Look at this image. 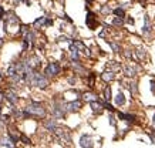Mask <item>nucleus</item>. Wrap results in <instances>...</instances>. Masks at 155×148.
I'll list each match as a JSON object with an SVG mask.
<instances>
[{
	"label": "nucleus",
	"instance_id": "ea45409f",
	"mask_svg": "<svg viewBox=\"0 0 155 148\" xmlns=\"http://www.w3.org/2000/svg\"><path fill=\"white\" fill-rule=\"evenodd\" d=\"M152 125H154V128H155V111H154V115H152Z\"/></svg>",
	"mask_w": 155,
	"mask_h": 148
},
{
	"label": "nucleus",
	"instance_id": "2f4dec72",
	"mask_svg": "<svg viewBox=\"0 0 155 148\" xmlns=\"http://www.w3.org/2000/svg\"><path fill=\"white\" fill-rule=\"evenodd\" d=\"M19 140L22 141L23 144H32V140H30V138H29L27 135H24V134H22V135L19 137Z\"/></svg>",
	"mask_w": 155,
	"mask_h": 148
},
{
	"label": "nucleus",
	"instance_id": "dca6fc26",
	"mask_svg": "<svg viewBox=\"0 0 155 148\" xmlns=\"http://www.w3.org/2000/svg\"><path fill=\"white\" fill-rule=\"evenodd\" d=\"M68 51H70V57H71V60H73V61H78V60H80V51H78V49L74 46L73 43L70 44V49H68Z\"/></svg>",
	"mask_w": 155,
	"mask_h": 148
},
{
	"label": "nucleus",
	"instance_id": "c9c22d12",
	"mask_svg": "<svg viewBox=\"0 0 155 148\" xmlns=\"http://www.w3.org/2000/svg\"><path fill=\"white\" fill-rule=\"evenodd\" d=\"M151 91L155 94V80H151Z\"/></svg>",
	"mask_w": 155,
	"mask_h": 148
},
{
	"label": "nucleus",
	"instance_id": "f8f14e48",
	"mask_svg": "<svg viewBox=\"0 0 155 148\" xmlns=\"http://www.w3.org/2000/svg\"><path fill=\"white\" fill-rule=\"evenodd\" d=\"M118 117V120H121V121H125V123H135L137 121V115L131 114V113H118L117 114Z\"/></svg>",
	"mask_w": 155,
	"mask_h": 148
},
{
	"label": "nucleus",
	"instance_id": "ddd939ff",
	"mask_svg": "<svg viewBox=\"0 0 155 148\" xmlns=\"http://www.w3.org/2000/svg\"><path fill=\"white\" fill-rule=\"evenodd\" d=\"M44 127H46V130L50 132H54L57 130V120L56 118H49V120H46L44 121Z\"/></svg>",
	"mask_w": 155,
	"mask_h": 148
},
{
	"label": "nucleus",
	"instance_id": "e433bc0d",
	"mask_svg": "<svg viewBox=\"0 0 155 148\" xmlns=\"http://www.w3.org/2000/svg\"><path fill=\"white\" fill-rule=\"evenodd\" d=\"M68 83H70L71 85H74V84H75V77H68Z\"/></svg>",
	"mask_w": 155,
	"mask_h": 148
},
{
	"label": "nucleus",
	"instance_id": "473e14b6",
	"mask_svg": "<svg viewBox=\"0 0 155 148\" xmlns=\"http://www.w3.org/2000/svg\"><path fill=\"white\" fill-rule=\"evenodd\" d=\"M111 11H113V10H111V7H108V6H103V7H101V13H103V14H110Z\"/></svg>",
	"mask_w": 155,
	"mask_h": 148
},
{
	"label": "nucleus",
	"instance_id": "a19ab883",
	"mask_svg": "<svg viewBox=\"0 0 155 148\" xmlns=\"http://www.w3.org/2000/svg\"><path fill=\"white\" fill-rule=\"evenodd\" d=\"M20 1H26V0H14V4H19Z\"/></svg>",
	"mask_w": 155,
	"mask_h": 148
},
{
	"label": "nucleus",
	"instance_id": "aec40b11",
	"mask_svg": "<svg viewBox=\"0 0 155 148\" xmlns=\"http://www.w3.org/2000/svg\"><path fill=\"white\" fill-rule=\"evenodd\" d=\"M108 44H110V47L113 49L114 53H123V49H121V46L117 43V41H111V40H105Z\"/></svg>",
	"mask_w": 155,
	"mask_h": 148
},
{
	"label": "nucleus",
	"instance_id": "393cba45",
	"mask_svg": "<svg viewBox=\"0 0 155 148\" xmlns=\"http://www.w3.org/2000/svg\"><path fill=\"white\" fill-rule=\"evenodd\" d=\"M135 54H137L138 60H145V58H147V51H145L144 49H138L137 51H135Z\"/></svg>",
	"mask_w": 155,
	"mask_h": 148
},
{
	"label": "nucleus",
	"instance_id": "4be33fe9",
	"mask_svg": "<svg viewBox=\"0 0 155 148\" xmlns=\"http://www.w3.org/2000/svg\"><path fill=\"white\" fill-rule=\"evenodd\" d=\"M83 100H84V101L91 103V101L97 100V96H95V94H93V93H84V94H83Z\"/></svg>",
	"mask_w": 155,
	"mask_h": 148
},
{
	"label": "nucleus",
	"instance_id": "cd10ccee",
	"mask_svg": "<svg viewBox=\"0 0 155 148\" xmlns=\"http://www.w3.org/2000/svg\"><path fill=\"white\" fill-rule=\"evenodd\" d=\"M87 78H88V87H90V88H94V80H95V74H94V73H90Z\"/></svg>",
	"mask_w": 155,
	"mask_h": 148
},
{
	"label": "nucleus",
	"instance_id": "f03ea898",
	"mask_svg": "<svg viewBox=\"0 0 155 148\" xmlns=\"http://www.w3.org/2000/svg\"><path fill=\"white\" fill-rule=\"evenodd\" d=\"M30 85H34V87H37L40 90H46L50 85V81L44 74L39 73V71H34L32 80H30Z\"/></svg>",
	"mask_w": 155,
	"mask_h": 148
},
{
	"label": "nucleus",
	"instance_id": "58836bf2",
	"mask_svg": "<svg viewBox=\"0 0 155 148\" xmlns=\"http://www.w3.org/2000/svg\"><path fill=\"white\" fill-rule=\"evenodd\" d=\"M148 135H149V138H151V141H152V142H155V135H154V134L148 132Z\"/></svg>",
	"mask_w": 155,
	"mask_h": 148
},
{
	"label": "nucleus",
	"instance_id": "39448f33",
	"mask_svg": "<svg viewBox=\"0 0 155 148\" xmlns=\"http://www.w3.org/2000/svg\"><path fill=\"white\" fill-rule=\"evenodd\" d=\"M24 61V64L29 68H32V70H34V71H37V68L41 66V60L39 56H36V54H33V56H30V57H27L23 60Z\"/></svg>",
	"mask_w": 155,
	"mask_h": 148
},
{
	"label": "nucleus",
	"instance_id": "423d86ee",
	"mask_svg": "<svg viewBox=\"0 0 155 148\" xmlns=\"http://www.w3.org/2000/svg\"><path fill=\"white\" fill-rule=\"evenodd\" d=\"M3 94H4V100L7 101L10 106H16L19 103V96H17V93L14 90H7L4 91Z\"/></svg>",
	"mask_w": 155,
	"mask_h": 148
},
{
	"label": "nucleus",
	"instance_id": "7ed1b4c3",
	"mask_svg": "<svg viewBox=\"0 0 155 148\" xmlns=\"http://www.w3.org/2000/svg\"><path fill=\"white\" fill-rule=\"evenodd\" d=\"M65 103L63 100H56L54 104H53V108H51V114L56 120H61L65 117Z\"/></svg>",
	"mask_w": 155,
	"mask_h": 148
},
{
	"label": "nucleus",
	"instance_id": "6ab92c4d",
	"mask_svg": "<svg viewBox=\"0 0 155 148\" xmlns=\"http://www.w3.org/2000/svg\"><path fill=\"white\" fill-rule=\"evenodd\" d=\"M101 78L104 80V81H113V80H115V73H113V71H104V73L101 74Z\"/></svg>",
	"mask_w": 155,
	"mask_h": 148
},
{
	"label": "nucleus",
	"instance_id": "a211bd4d",
	"mask_svg": "<svg viewBox=\"0 0 155 148\" xmlns=\"http://www.w3.org/2000/svg\"><path fill=\"white\" fill-rule=\"evenodd\" d=\"M0 145L7 147V148H16V144L10 140L9 137H3V138H0Z\"/></svg>",
	"mask_w": 155,
	"mask_h": 148
},
{
	"label": "nucleus",
	"instance_id": "6e6552de",
	"mask_svg": "<svg viewBox=\"0 0 155 148\" xmlns=\"http://www.w3.org/2000/svg\"><path fill=\"white\" fill-rule=\"evenodd\" d=\"M94 142H93V137L90 134H83L80 137V147L81 148H93Z\"/></svg>",
	"mask_w": 155,
	"mask_h": 148
},
{
	"label": "nucleus",
	"instance_id": "72a5a7b5",
	"mask_svg": "<svg viewBox=\"0 0 155 148\" xmlns=\"http://www.w3.org/2000/svg\"><path fill=\"white\" fill-rule=\"evenodd\" d=\"M124 56H125V57H127V58H131V60H132V58H134V53H132L131 50H125V53H124Z\"/></svg>",
	"mask_w": 155,
	"mask_h": 148
},
{
	"label": "nucleus",
	"instance_id": "9b49d317",
	"mask_svg": "<svg viewBox=\"0 0 155 148\" xmlns=\"http://www.w3.org/2000/svg\"><path fill=\"white\" fill-rule=\"evenodd\" d=\"M85 24L88 26V29H91V30H94V29H95V27L98 26L97 17H95V14H94L93 11H88V13H87V19H85Z\"/></svg>",
	"mask_w": 155,
	"mask_h": 148
},
{
	"label": "nucleus",
	"instance_id": "2eb2a0df",
	"mask_svg": "<svg viewBox=\"0 0 155 148\" xmlns=\"http://www.w3.org/2000/svg\"><path fill=\"white\" fill-rule=\"evenodd\" d=\"M90 107H91V110H93V113L94 114H101L103 113V104L98 101V100H94V101H91L90 103Z\"/></svg>",
	"mask_w": 155,
	"mask_h": 148
},
{
	"label": "nucleus",
	"instance_id": "c756f323",
	"mask_svg": "<svg viewBox=\"0 0 155 148\" xmlns=\"http://www.w3.org/2000/svg\"><path fill=\"white\" fill-rule=\"evenodd\" d=\"M120 63H115V61H111V66H110V71H113V73H115V71H118L120 70Z\"/></svg>",
	"mask_w": 155,
	"mask_h": 148
},
{
	"label": "nucleus",
	"instance_id": "c85d7f7f",
	"mask_svg": "<svg viewBox=\"0 0 155 148\" xmlns=\"http://www.w3.org/2000/svg\"><path fill=\"white\" fill-rule=\"evenodd\" d=\"M113 24L117 26V27H121V26H124V19H121V17H114Z\"/></svg>",
	"mask_w": 155,
	"mask_h": 148
},
{
	"label": "nucleus",
	"instance_id": "0eeeda50",
	"mask_svg": "<svg viewBox=\"0 0 155 148\" xmlns=\"http://www.w3.org/2000/svg\"><path fill=\"white\" fill-rule=\"evenodd\" d=\"M81 107H83L81 100H74V101H70V103H65V111L67 113H77V111H80Z\"/></svg>",
	"mask_w": 155,
	"mask_h": 148
},
{
	"label": "nucleus",
	"instance_id": "9d476101",
	"mask_svg": "<svg viewBox=\"0 0 155 148\" xmlns=\"http://www.w3.org/2000/svg\"><path fill=\"white\" fill-rule=\"evenodd\" d=\"M138 67L132 66L131 63H128V64H125V66H123V71L124 74L127 75V77H135L137 75V73H138Z\"/></svg>",
	"mask_w": 155,
	"mask_h": 148
},
{
	"label": "nucleus",
	"instance_id": "5701e85b",
	"mask_svg": "<svg viewBox=\"0 0 155 148\" xmlns=\"http://www.w3.org/2000/svg\"><path fill=\"white\" fill-rule=\"evenodd\" d=\"M128 90H130V93L132 94V96H135V94L138 93V87H137V83H135V81H130V84H128Z\"/></svg>",
	"mask_w": 155,
	"mask_h": 148
},
{
	"label": "nucleus",
	"instance_id": "f257e3e1",
	"mask_svg": "<svg viewBox=\"0 0 155 148\" xmlns=\"http://www.w3.org/2000/svg\"><path fill=\"white\" fill-rule=\"evenodd\" d=\"M24 111L30 115V118H44L46 114H47L44 106H43L41 103H39V101H32V103L24 108Z\"/></svg>",
	"mask_w": 155,
	"mask_h": 148
},
{
	"label": "nucleus",
	"instance_id": "412c9836",
	"mask_svg": "<svg viewBox=\"0 0 155 148\" xmlns=\"http://www.w3.org/2000/svg\"><path fill=\"white\" fill-rule=\"evenodd\" d=\"M71 66H73V68H74V71H75V73H78V74L85 73V68H84V67H83L78 61H73V64H71Z\"/></svg>",
	"mask_w": 155,
	"mask_h": 148
},
{
	"label": "nucleus",
	"instance_id": "a878e982",
	"mask_svg": "<svg viewBox=\"0 0 155 148\" xmlns=\"http://www.w3.org/2000/svg\"><path fill=\"white\" fill-rule=\"evenodd\" d=\"M111 87L110 85H107L105 88H104V100L105 101H111Z\"/></svg>",
	"mask_w": 155,
	"mask_h": 148
},
{
	"label": "nucleus",
	"instance_id": "7c9ffc66",
	"mask_svg": "<svg viewBox=\"0 0 155 148\" xmlns=\"http://www.w3.org/2000/svg\"><path fill=\"white\" fill-rule=\"evenodd\" d=\"M101 104H103V108H105V110H108L110 113H113V111H114V107H113V106H111V104H110L108 101H103Z\"/></svg>",
	"mask_w": 155,
	"mask_h": 148
},
{
	"label": "nucleus",
	"instance_id": "79ce46f5",
	"mask_svg": "<svg viewBox=\"0 0 155 148\" xmlns=\"http://www.w3.org/2000/svg\"><path fill=\"white\" fill-rule=\"evenodd\" d=\"M3 46V39H0V47Z\"/></svg>",
	"mask_w": 155,
	"mask_h": 148
},
{
	"label": "nucleus",
	"instance_id": "4c0bfd02",
	"mask_svg": "<svg viewBox=\"0 0 155 148\" xmlns=\"http://www.w3.org/2000/svg\"><path fill=\"white\" fill-rule=\"evenodd\" d=\"M127 22H128V24H134V23H135V20H134L132 17H128V19H127Z\"/></svg>",
	"mask_w": 155,
	"mask_h": 148
},
{
	"label": "nucleus",
	"instance_id": "bb28decb",
	"mask_svg": "<svg viewBox=\"0 0 155 148\" xmlns=\"http://www.w3.org/2000/svg\"><path fill=\"white\" fill-rule=\"evenodd\" d=\"M113 13H114L117 17H121V19H124V17H125V10H124V9H121V7L114 9V10H113Z\"/></svg>",
	"mask_w": 155,
	"mask_h": 148
},
{
	"label": "nucleus",
	"instance_id": "b1692460",
	"mask_svg": "<svg viewBox=\"0 0 155 148\" xmlns=\"http://www.w3.org/2000/svg\"><path fill=\"white\" fill-rule=\"evenodd\" d=\"M44 23H46V17H39L37 20H34V23H33V26L36 27V29H39V27H43L44 26Z\"/></svg>",
	"mask_w": 155,
	"mask_h": 148
},
{
	"label": "nucleus",
	"instance_id": "1a4fd4ad",
	"mask_svg": "<svg viewBox=\"0 0 155 148\" xmlns=\"http://www.w3.org/2000/svg\"><path fill=\"white\" fill-rule=\"evenodd\" d=\"M56 134H57V137L60 138V140L63 141V142H65V144H70L71 142V135H70V132L67 131V130H61V128H57L56 130Z\"/></svg>",
	"mask_w": 155,
	"mask_h": 148
},
{
	"label": "nucleus",
	"instance_id": "f704fd0d",
	"mask_svg": "<svg viewBox=\"0 0 155 148\" xmlns=\"http://www.w3.org/2000/svg\"><path fill=\"white\" fill-rule=\"evenodd\" d=\"M108 120H110V124H111V125L114 127V125H115V118H114V115H113V114H110Z\"/></svg>",
	"mask_w": 155,
	"mask_h": 148
},
{
	"label": "nucleus",
	"instance_id": "4468645a",
	"mask_svg": "<svg viewBox=\"0 0 155 148\" xmlns=\"http://www.w3.org/2000/svg\"><path fill=\"white\" fill-rule=\"evenodd\" d=\"M152 29H154V26L151 24L149 17L144 16V27H142V34H144V36H149V34H151V32H152Z\"/></svg>",
	"mask_w": 155,
	"mask_h": 148
},
{
	"label": "nucleus",
	"instance_id": "20e7f679",
	"mask_svg": "<svg viewBox=\"0 0 155 148\" xmlns=\"http://www.w3.org/2000/svg\"><path fill=\"white\" fill-rule=\"evenodd\" d=\"M60 71H61V66L58 63H56V61H51V63H49L47 66L44 67V75L47 78L49 77H57L60 74Z\"/></svg>",
	"mask_w": 155,
	"mask_h": 148
},
{
	"label": "nucleus",
	"instance_id": "f3484780",
	"mask_svg": "<svg viewBox=\"0 0 155 148\" xmlns=\"http://www.w3.org/2000/svg\"><path fill=\"white\" fill-rule=\"evenodd\" d=\"M114 103H115V106H124L125 104V96H124V93L121 90L118 91V94L114 97Z\"/></svg>",
	"mask_w": 155,
	"mask_h": 148
}]
</instances>
